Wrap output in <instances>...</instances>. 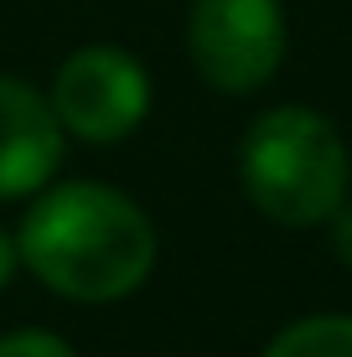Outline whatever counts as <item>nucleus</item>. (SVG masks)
I'll list each match as a JSON object with an SVG mask.
<instances>
[{
  "label": "nucleus",
  "instance_id": "f03ea898",
  "mask_svg": "<svg viewBox=\"0 0 352 357\" xmlns=\"http://www.w3.org/2000/svg\"><path fill=\"white\" fill-rule=\"evenodd\" d=\"M249 202L280 228H316L347 197V145L316 109H270L244 135L238 151Z\"/></svg>",
  "mask_w": 352,
  "mask_h": 357
},
{
  "label": "nucleus",
  "instance_id": "423d86ee",
  "mask_svg": "<svg viewBox=\"0 0 352 357\" xmlns=\"http://www.w3.org/2000/svg\"><path fill=\"white\" fill-rule=\"evenodd\" d=\"M264 357H352V316H306L290 321Z\"/></svg>",
  "mask_w": 352,
  "mask_h": 357
},
{
  "label": "nucleus",
  "instance_id": "0eeeda50",
  "mask_svg": "<svg viewBox=\"0 0 352 357\" xmlns=\"http://www.w3.org/2000/svg\"><path fill=\"white\" fill-rule=\"evenodd\" d=\"M0 357H78L68 347L63 337H52V331H10V337H0Z\"/></svg>",
  "mask_w": 352,
  "mask_h": 357
},
{
  "label": "nucleus",
  "instance_id": "f257e3e1",
  "mask_svg": "<svg viewBox=\"0 0 352 357\" xmlns=\"http://www.w3.org/2000/svg\"><path fill=\"white\" fill-rule=\"evenodd\" d=\"M16 254L47 290L83 305H109L145 285L155 264V228L125 192L63 181L26 207Z\"/></svg>",
  "mask_w": 352,
  "mask_h": 357
},
{
  "label": "nucleus",
  "instance_id": "20e7f679",
  "mask_svg": "<svg viewBox=\"0 0 352 357\" xmlns=\"http://www.w3.org/2000/svg\"><path fill=\"white\" fill-rule=\"evenodd\" d=\"M151 109V78L119 47H83L57 68L52 114L63 135H78L89 145H114L140 130Z\"/></svg>",
  "mask_w": 352,
  "mask_h": 357
},
{
  "label": "nucleus",
  "instance_id": "7ed1b4c3",
  "mask_svg": "<svg viewBox=\"0 0 352 357\" xmlns=\"http://www.w3.org/2000/svg\"><path fill=\"white\" fill-rule=\"evenodd\" d=\"M280 0H192L187 47L202 83L217 93H254L285 63Z\"/></svg>",
  "mask_w": 352,
  "mask_h": 357
},
{
  "label": "nucleus",
  "instance_id": "1a4fd4ad",
  "mask_svg": "<svg viewBox=\"0 0 352 357\" xmlns=\"http://www.w3.org/2000/svg\"><path fill=\"white\" fill-rule=\"evenodd\" d=\"M16 264H21V254H16V238H10V233L0 228V290L10 285V275H16Z\"/></svg>",
  "mask_w": 352,
  "mask_h": 357
},
{
  "label": "nucleus",
  "instance_id": "6e6552de",
  "mask_svg": "<svg viewBox=\"0 0 352 357\" xmlns=\"http://www.w3.org/2000/svg\"><path fill=\"white\" fill-rule=\"evenodd\" d=\"M326 223H332V254L352 269V202H347V197H342V207H337Z\"/></svg>",
  "mask_w": 352,
  "mask_h": 357
},
{
  "label": "nucleus",
  "instance_id": "39448f33",
  "mask_svg": "<svg viewBox=\"0 0 352 357\" xmlns=\"http://www.w3.org/2000/svg\"><path fill=\"white\" fill-rule=\"evenodd\" d=\"M63 161V125L52 98L36 93L26 78L0 73V202L42 192Z\"/></svg>",
  "mask_w": 352,
  "mask_h": 357
}]
</instances>
